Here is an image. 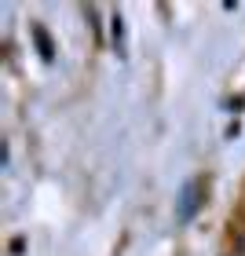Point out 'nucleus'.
<instances>
[{
  "instance_id": "nucleus-1",
  "label": "nucleus",
  "mask_w": 245,
  "mask_h": 256,
  "mask_svg": "<svg viewBox=\"0 0 245 256\" xmlns=\"http://www.w3.org/2000/svg\"><path fill=\"white\" fill-rule=\"evenodd\" d=\"M198 194H202V183H198V180H186V187H183V194H180V208H176V220H180V224H186V220L198 212Z\"/></svg>"
}]
</instances>
